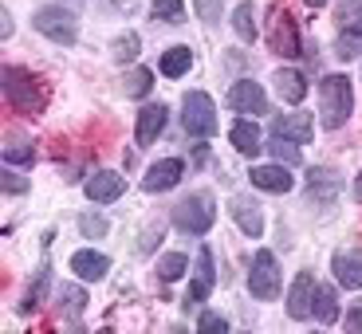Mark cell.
Segmentation results:
<instances>
[{
  "label": "cell",
  "instance_id": "obj_1",
  "mask_svg": "<svg viewBox=\"0 0 362 334\" xmlns=\"http://www.w3.org/2000/svg\"><path fill=\"white\" fill-rule=\"evenodd\" d=\"M0 90H4V99H8L12 110L20 114H40L47 107V90L40 87V79L24 67H0Z\"/></svg>",
  "mask_w": 362,
  "mask_h": 334
},
{
  "label": "cell",
  "instance_id": "obj_2",
  "mask_svg": "<svg viewBox=\"0 0 362 334\" xmlns=\"http://www.w3.org/2000/svg\"><path fill=\"white\" fill-rule=\"evenodd\" d=\"M351 107H354L351 79H346V75H327V79L319 83V122H323L327 130L346 126Z\"/></svg>",
  "mask_w": 362,
  "mask_h": 334
},
{
  "label": "cell",
  "instance_id": "obj_3",
  "mask_svg": "<svg viewBox=\"0 0 362 334\" xmlns=\"http://www.w3.org/2000/svg\"><path fill=\"white\" fill-rule=\"evenodd\" d=\"M32 28H36L40 36H47L52 44H64V47H71L75 40H79V20H75V12L64 8V4L40 8L36 16H32Z\"/></svg>",
  "mask_w": 362,
  "mask_h": 334
},
{
  "label": "cell",
  "instance_id": "obj_4",
  "mask_svg": "<svg viewBox=\"0 0 362 334\" xmlns=\"http://www.w3.org/2000/svg\"><path fill=\"white\" fill-rule=\"evenodd\" d=\"M213 220H217V205H213L209 193H189V197L173 208V225L189 236H205L213 228Z\"/></svg>",
  "mask_w": 362,
  "mask_h": 334
},
{
  "label": "cell",
  "instance_id": "obj_5",
  "mask_svg": "<svg viewBox=\"0 0 362 334\" xmlns=\"http://www.w3.org/2000/svg\"><path fill=\"white\" fill-rule=\"evenodd\" d=\"M181 126H185V134L193 138H209L217 134V107H213V99H209L205 90H189L185 95V102H181Z\"/></svg>",
  "mask_w": 362,
  "mask_h": 334
},
{
  "label": "cell",
  "instance_id": "obj_6",
  "mask_svg": "<svg viewBox=\"0 0 362 334\" xmlns=\"http://www.w3.org/2000/svg\"><path fill=\"white\" fill-rule=\"evenodd\" d=\"M248 291H252V299H264V303L280 295V268H276V256L268 248L256 252L252 271H248Z\"/></svg>",
  "mask_w": 362,
  "mask_h": 334
},
{
  "label": "cell",
  "instance_id": "obj_7",
  "mask_svg": "<svg viewBox=\"0 0 362 334\" xmlns=\"http://www.w3.org/2000/svg\"><path fill=\"white\" fill-rule=\"evenodd\" d=\"M228 107L240 110V114H268V95H264L260 83L240 79L228 87Z\"/></svg>",
  "mask_w": 362,
  "mask_h": 334
},
{
  "label": "cell",
  "instance_id": "obj_8",
  "mask_svg": "<svg viewBox=\"0 0 362 334\" xmlns=\"http://www.w3.org/2000/svg\"><path fill=\"white\" fill-rule=\"evenodd\" d=\"M181 173H185V162H181V157H162V162H154L150 169H146L142 189L146 193H165L181 181Z\"/></svg>",
  "mask_w": 362,
  "mask_h": 334
},
{
  "label": "cell",
  "instance_id": "obj_9",
  "mask_svg": "<svg viewBox=\"0 0 362 334\" xmlns=\"http://www.w3.org/2000/svg\"><path fill=\"white\" fill-rule=\"evenodd\" d=\"M87 197L95 201V205H110V201H118L122 193H127V181L118 177L115 169H99V173H90L87 177Z\"/></svg>",
  "mask_w": 362,
  "mask_h": 334
},
{
  "label": "cell",
  "instance_id": "obj_10",
  "mask_svg": "<svg viewBox=\"0 0 362 334\" xmlns=\"http://www.w3.org/2000/svg\"><path fill=\"white\" fill-rule=\"evenodd\" d=\"M288 315L291 318L315 315V280H311V271H299L296 283H291V291H288Z\"/></svg>",
  "mask_w": 362,
  "mask_h": 334
},
{
  "label": "cell",
  "instance_id": "obj_11",
  "mask_svg": "<svg viewBox=\"0 0 362 334\" xmlns=\"http://www.w3.org/2000/svg\"><path fill=\"white\" fill-rule=\"evenodd\" d=\"M331 271H335V283L346 291L362 287V248H346V252H335L331 260Z\"/></svg>",
  "mask_w": 362,
  "mask_h": 334
},
{
  "label": "cell",
  "instance_id": "obj_12",
  "mask_svg": "<svg viewBox=\"0 0 362 334\" xmlns=\"http://www.w3.org/2000/svg\"><path fill=\"white\" fill-rule=\"evenodd\" d=\"M228 213H233V220L240 225L245 236H252V240L264 236V213H260V205H256L252 197H233L228 201Z\"/></svg>",
  "mask_w": 362,
  "mask_h": 334
},
{
  "label": "cell",
  "instance_id": "obj_13",
  "mask_svg": "<svg viewBox=\"0 0 362 334\" xmlns=\"http://www.w3.org/2000/svg\"><path fill=\"white\" fill-rule=\"evenodd\" d=\"M213 283H217V271H213V252H209V248H201V252H197V280L189 283V291H185V307L205 303L209 291H213Z\"/></svg>",
  "mask_w": 362,
  "mask_h": 334
},
{
  "label": "cell",
  "instance_id": "obj_14",
  "mask_svg": "<svg viewBox=\"0 0 362 334\" xmlns=\"http://www.w3.org/2000/svg\"><path fill=\"white\" fill-rule=\"evenodd\" d=\"M272 52L284 55V59H296L299 55V28L288 12H280L276 24H272Z\"/></svg>",
  "mask_w": 362,
  "mask_h": 334
},
{
  "label": "cell",
  "instance_id": "obj_15",
  "mask_svg": "<svg viewBox=\"0 0 362 334\" xmlns=\"http://www.w3.org/2000/svg\"><path fill=\"white\" fill-rule=\"evenodd\" d=\"M71 271L79 275V280H87V283H99L103 275L110 271V260L103 252H95V248H79V252L71 256Z\"/></svg>",
  "mask_w": 362,
  "mask_h": 334
},
{
  "label": "cell",
  "instance_id": "obj_16",
  "mask_svg": "<svg viewBox=\"0 0 362 334\" xmlns=\"http://www.w3.org/2000/svg\"><path fill=\"white\" fill-rule=\"evenodd\" d=\"M165 118H170V110L162 102H150V107L138 110V145H154L158 134L165 130Z\"/></svg>",
  "mask_w": 362,
  "mask_h": 334
},
{
  "label": "cell",
  "instance_id": "obj_17",
  "mask_svg": "<svg viewBox=\"0 0 362 334\" xmlns=\"http://www.w3.org/2000/svg\"><path fill=\"white\" fill-rule=\"evenodd\" d=\"M252 185L264 193H291V185H296V177L288 173V165H256L252 169Z\"/></svg>",
  "mask_w": 362,
  "mask_h": 334
},
{
  "label": "cell",
  "instance_id": "obj_18",
  "mask_svg": "<svg viewBox=\"0 0 362 334\" xmlns=\"http://www.w3.org/2000/svg\"><path fill=\"white\" fill-rule=\"evenodd\" d=\"M272 134L291 138V142H311L315 122H311V114H280V118H272Z\"/></svg>",
  "mask_w": 362,
  "mask_h": 334
},
{
  "label": "cell",
  "instance_id": "obj_19",
  "mask_svg": "<svg viewBox=\"0 0 362 334\" xmlns=\"http://www.w3.org/2000/svg\"><path fill=\"white\" fill-rule=\"evenodd\" d=\"M228 138H233L236 154H245V157H252V154H260V150H264V142H260V126H256L252 118H236L233 130H228Z\"/></svg>",
  "mask_w": 362,
  "mask_h": 334
},
{
  "label": "cell",
  "instance_id": "obj_20",
  "mask_svg": "<svg viewBox=\"0 0 362 334\" xmlns=\"http://www.w3.org/2000/svg\"><path fill=\"white\" fill-rule=\"evenodd\" d=\"M272 83H276V90H280V99L291 102V107H299V102L308 99V79H303L299 71H291V67H280Z\"/></svg>",
  "mask_w": 362,
  "mask_h": 334
},
{
  "label": "cell",
  "instance_id": "obj_21",
  "mask_svg": "<svg viewBox=\"0 0 362 334\" xmlns=\"http://www.w3.org/2000/svg\"><path fill=\"white\" fill-rule=\"evenodd\" d=\"M189 67H193V52H189V47H170V52L162 55V75H165V79H181Z\"/></svg>",
  "mask_w": 362,
  "mask_h": 334
},
{
  "label": "cell",
  "instance_id": "obj_22",
  "mask_svg": "<svg viewBox=\"0 0 362 334\" xmlns=\"http://www.w3.org/2000/svg\"><path fill=\"white\" fill-rule=\"evenodd\" d=\"M47 287H52V263H40V271H36V283L28 287V299L20 303V311H36L40 303H44V295H47Z\"/></svg>",
  "mask_w": 362,
  "mask_h": 334
},
{
  "label": "cell",
  "instance_id": "obj_23",
  "mask_svg": "<svg viewBox=\"0 0 362 334\" xmlns=\"http://www.w3.org/2000/svg\"><path fill=\"white\" fill-rule=\"evenodd\" d=\"M233 28H236V36L245 40V44H252L256 40V4H236V12H233Z\"/></svg>",
  "mask_w": 362,
  "mask_h": 334
},
{
  "label": "cell",
  "instance_id": "obj_24",
  "mask_svg": "<svg viewBox=\"0 0 362 334\" xmlns=\"http://www.w3.org/2000/svg\"><path fill=\"white\" fill-rule=\"evenodd\" d=\"M339 28L362 36V0H339Z\"/></svg>",
  "mask_w": 362,
  "mask_h": 334
},
{
  "label": "cell",
  "instance_id": "obj_25",
  "mask_svg": "<svg viewBox=\"0 0 362 334\" xmlns=\"http://www.w3.org/2000/svg\"><path fill=\"white\" fill-rule=\"evenodd\" d=\"M150 87H154V71H146V67H134V71L122 79V90H127L130 99H146Z\"/></svg>",
  "mask_w": 362,
  "mask_h": 334
},
{
  "label": "cell",
  "instance_id": "obj_26",
  "mask_svg": "<svg viewBox=\"0 0 362 334\" xmlns=\"http://www.w3.org/2000/svg\"><path fill=\"white\" fill-rule=\"evenodd\" d=\"M315 318H319V323H335V318H339L335 287H315Z\"/></svg>",
  "mask_w": 362,
  "mask_h": 334
},
{
  "label": "cell",
  "instance_id": "obj_27",
  "mask_svg": "<svg viewBox=\"0 0 362 334\" xmlns=\"http://www.w3.org/2000/svg\"><path fill=\"white\" fill-rule=\"evenodd\" d=\"M185 271H189V256H181V252H170V256H162V260H158V275H162L165 283L181 280Z\"/></svg>",
  "mask_w": 362,
  "mask_h": 334
},
{
  "label": "cell",
  "instance_id": "obj_28",
  "mask_svg": "<svg viewBox=\"0 0 362 334\" xmlns=\"http://www.w3.org/2000/svg\"><path fill=\"white\" fill-rule=\"evenodd\" d=\"M268 150H272V157L280 165H299V145L291 142V138H280V134H272V142H268Z\"/></svg>",
  "mask_w": 362,
  "mask_h": 334
},
{
  "label": "cell",
  "instance_id": "obj_29",
  "mask_svg": "<svg viewBox=\"0 0 362 334\" xmlns=\"http://www.w3.org/2000/svg\"><path fill=\"white\" fill-rule=\"evenodd\" d=\"M150 12H154V20H162V24H181V20H185V4H181V0H154Z\"/></svg>",
  "mask_w": 362,
  "mask_h": 334
},
{
  "label": "cell",
  "instance_id": "obj_30",
  "mask_svg": "<svg viewBox=\"0 0 362 334\" xmlns=\"http://www.w3.org/2000/svg\"><path fill=\"white\" fill-rule=\"evenodd\" d=\"M138 47H142V40H138L134 32L118 36L115 40V59H118V64H130V59H138Z\"/></svg>",
  "mask_w": 362,
  "mask_h": 334
},
{
  "label": "cell",
  "instance_id": "obj_31",
  "mask_svg": "<svg viewBox=\"0 0 362 334\" xmlns=\"http://www.w3.org/2000/svg\"><path fill=\"white\" fill-rule=\"evenodd\" d=\"M4 162L8 165H32L36 162V150L28 142H12V145H4Z\"/></svg>",
  "mask_w": 362,
  "mask_h": 334
},
{
  "label": "cell",
  "instance_id": "obj_32",
  "mask_svg": "<svg viewBox=\"0 0 362 334\" xmlns=\"http://www.w3.org/2000/svg\"><path fill=\"white\" fill-rule=\"evenodd\" d=\"M79 232L87 236V240L107 236V217H99V213H83V217H79Z\"/></svg>",
  "mask_w": 362,
  "mask_h": 334
},
{
  "label": "cell",
  "instance_id": "obj_33",
  "mask_svg": "<svg viewBox=\"0 0 362 334\" xmlns=\"http://www.w3.org/2000/svg\"><path fill=\"white\" fill-rule=\"evenodd\" d=\"M197 330H201V334H225V330H228V323L217 315V311H205V315L197 318Z\"/></svg>",
  "mask_w": 362,
  "mask_h": 334
},
{
  "label": "cell",
  "instance_id": "obj_34",
  "mask_svg": "<svg viewBox=\"0 0 362 334\" xmlns=\"http://www.w3.org/2000/svg\"><path fill=\"white\" fill-rule=\"evenodd\" d=\"M59 299L67 303V311H71V315H79V311L87 307V295H83V287H64V291H59Z\"/></svg>",
  "mask_w": 362,
  "mask_h": 334
},
{
  "label": "cell",
  "instance_id": "obj_35",
  "mask_svg": "<svg viewBox=\"0 0 362 334\" xmlns=\"http://www.w3.org/2000/svg\"><path fill=\"white\" fill-rule=\"evenodd\" d=\"M193 4H197V12H201L205 24H217L221 20V0H193Z\"/></svg>",
  "mask_w": 362,
  "mask_h": 334
},
{
  "label": "cell",
  "instance_id": "obj_36",
  "mask_svg": "<svg viewBox=\"0 0 362 334\" xmlns=\"http://www.w3.org/2000/svg\"><path fill=\"white\" fill-rule=\"evenodd\" d=\"M339 59H354V55H358V44H354V36L351 32H343V36H339Z\"/></svg>",
  "mask_w": 362,
  "mask_h": 334
},
{
  "label": "cell",
  "instance_id": "obj_37",
  "mask_svg": "<svg viewBox=\"0 0 362 334\" xmlns=\"http://www.w3.org/2000/svg\"><path fill=\"white\" fill-rule=\"evenodd\" d=\"M28 189V181H20L16 173H4V193H24Z\"/></svg>",
  "mask_w": 362,
  "mask_h": 334
},
{
  "label": "cell",
  "instance_id": "obj_38",
  "mask_svg": "<svg viewBox=\"0 0 362 334\" xmlns=\"http://www.w3.org/2000/svg\"><path fill=\"white\" fill-rule=\"evenodd\" d=\"M12 36V16L8 12H0V40H8Z\"/></svg>",
  "mask_w": 362,
  "mask_h": 334
},
{
  "label": "cell",
  "instance_id": "obj_39",
  "mask_svg": "<svg viewBox=\"0 0 362 334\" xmlns=\"http://www.w3.org/2000/svg\"><path fill=\"white\" fill-rule=\"evenodd\" d=\"M346 326H362V307H354L351 315H346Z\"/></svg>",
  "mask_w": 362,
  "mask_h": 334
},
{
  "label": "cell",
  "instance_id": "obj_40",
  "mask_svg": "<svg viewBox=\"0 0 362 334\" xmlns=\"http://www.w3.org/2000/svg\"><path fill=\"white\" fill-rule=\"evenodd\" d=\"M354 197L362 201V173H358V177H354Z\"/></svg>",
  "mask_w": 362,
  "mask_h": 334
},
{
  "label": "cell",
  "instance_id": "obj_41",
  "mask_svg": "<svg viewBox=\"0 0 362 334\" xmlns=\"http://www.w3.org/2000/svg\"><path fill=\"white\" fill-rule=\"evenodd\" d=\"M303 4H311V8H323L327 0H303Z\"/></svg>",
  "mask_w": 362,
  "mask_h": 334
}]
</instances>
